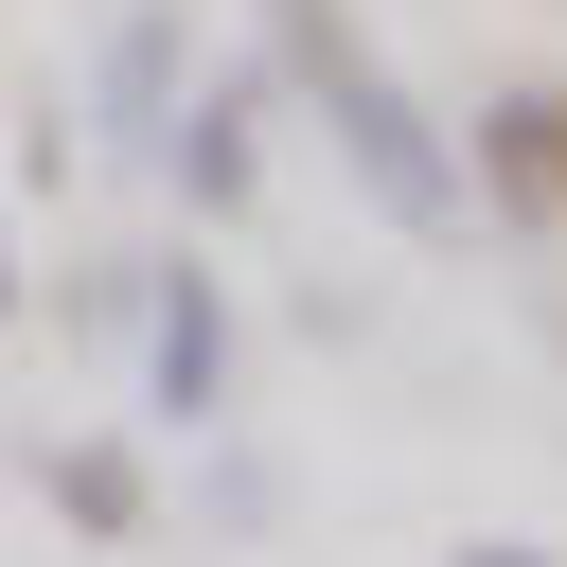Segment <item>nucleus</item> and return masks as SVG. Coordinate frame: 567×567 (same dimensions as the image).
<instances>
[{"mask_svg":"<svg viewBox=\"0 0 567 567\" xmlns=\"http://www.w3.org/2000/svg\"><path fill=\"white\" fill-rule=\"evenodd\" d=\"M142 390H159V425L230 408V301H213V266H159V301H142Z\"/></svg>","mask_w":567,"mask_h":567,"instance_id":"obj_3","label":"nucleus"},{"mask_svg":"<svg viewBox=\"0 0 567 567\" xmlns=\"http://www.w3.org/2000/svg\"><path fill=\"white\" fill-rule=\"evenodd\" d=\"M248 159H266V142H248V89H213V106L177 124V177H195V213H230V195H248Z\"/></svg>","mask_w":567,"mask_h":567,"instance_id":"obj_4","label":"nucleus"},{"mask_svg":"<svg viewBox=\"0 0 567 567\" xmlns=\"http://www.w3.org/2000/svg\"><path fill=\"white\" fill-rule=\"evenodd\" d=\"M53 514L71 532H142V461L124 443H53Z\"/></svg>","mask_w":567,"mask_h":567,"instance_id":"obj_5","label":"nucleus"},{"mask_svg":"<svg viewBox=\"0 0 567 567\" xmlns=\"http://www.w3.org/2000/svg\"><path fill=\"white\" fill-rule=\"evenodd\" d=\"M266 18H284V71H301V106L337 124L354 195H372L390 230H461V213H478V195H461V142H443V124H425V106L390 89V53H372V35L337 18V0H266Z\"/></svg>","mask_w":567,"mask_h":567,"instance_id":"obj_1","label":"nucleus"},{"mask_svg":"<svg viewBox=\"0 0 567 567\" xmlns=\"http://www.w3.org/2000/svg\"><path fill=\"white\" fill-rule=\"evenodd\" d=\"M443 567H567V549H532V532H478V549H443Z\"/></svg>","mask_w":567,"mask_h":567,"instance_id":"obj_6","label":"nucleus"},{"mask_svg":"<svg viewBox=\"0 0 567 567\" xmlns=\"http://www.w3.org/2000/svg\"><path fill=\"white\" fill-rule=\"evenodd\" d=\"M461 195H496L514 230H567V89H496L461 142Z\"/></svg>","mask_w":567,"mask_h":567,"instance_id":"obj_2","label":"nucleus"}]
</instances>
